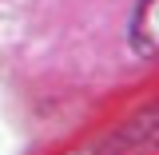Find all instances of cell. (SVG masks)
<instances>
[{
  "mask_svg": "<svg viewBox=\"0 0 159 155\" xmlns=\"http://www.w3.org/2000/svg\"><path fill=\"white\" fill-rule=\"evenodd\" d=\"M155 0H139L135 24H131V40H135L139 56H155Z\"/></svg>",
  "mask_w": 159,
  "mask_h": 155,
  "instance_id": "6da1fadb",
  "label": "cell"
}]
</instances>
